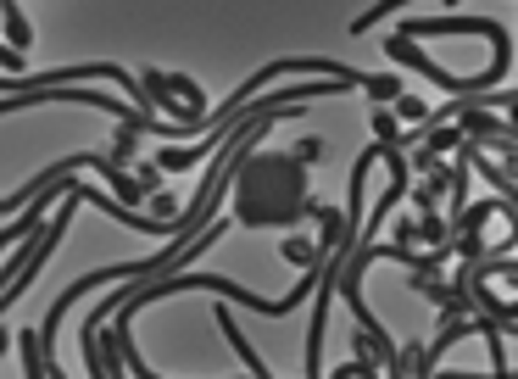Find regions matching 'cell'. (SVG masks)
I'll return each mask as SVG.
<instances>
[{"mask_svg":"<svg viewBox=\"0 0 518 379\" xmlns=\"http://www.w3.org/2000/svg\"><path fill=\"white\" fill-rule=\"evenodd\" d=\"M279 251H284V263H296L301 273L323 263V245H312V240H296V235H284V240H279Z\"/></svg>","mask_w":518,"mask_h":379,"instance_id":"obj_3","label":"cell"},{"mask_svg":"<svg viewBox=\"0 0 518 379\" xmlns=\"http://www.w3.org/2000/svg\"><path fill=\"white\" fill-rule=\"evenodd\" d=\"M458 134H463V129H440V134L424 145V156H440V151H451V145H458Z\"/></svg>","mask_w":518,"mask_h":379,"instance_id":"obj_6","label":"cell"},{"mask_svg":"<svg viewBox=\"0 0 518 379\" xmlns=\"http://www.w3.org/2000/svg\"><path fill=\"white\" fill-rule=\"evenodd\" d=\"M229 217L235 229H296L301 217H318V201L307 196V162L290 151L245 145V156L229 173Z\"/></svg>","mask_w":518,"mask_h":379,"instance_id":"obj_1","label":"cell"},{"mask_svg":"<svg viewBox=\"0 0 518 379\" xmlns=\"http://www.w3.org/2000/svg\"><path fill=\"white\" fill-rule=\"evenodd\" d=\"M318 151H323V140H301V145H296L301 162H318Z\"/></svg>","mask_w":518,"mask_h":379,"instance_id":"obj_8","label":"cell"},{"mask_svg":"<svg viewBox=\"0 0 518 379\" xmlns=\"http://www.w3.org/2000/svg\"><path fill=\"white\" fill-rule=\"evenodd\" d=\"M112 145H117V162H128V156H134V129H123Z\"/></svg>","mask_w":518,"mask_h":379,"instance_id":"obj_7","label":"cell"},{"mask_svg":"<svg viewBox=\"0 0 518 379\" xmlns=\"http://www.w3.org/2000/svg\"><path fill=\"white\" fill-rule=\"evenodd\" d=\"M374 134H379V140H402V134H396V117L384 112V106L374 112Z\"/></svg>","mask_w":518,"mask_h":379,"instance_id":"obj_5","label":"cell"},{"mask_svg":"<svg viewBox=\"0 0 518 379\" xmlns=\"http://www.w3.org/2000/svg\"><path fill=\"white\" fill-rule=\"evenodd\" d=\"M396 117H407L412 123V129H418V123H430V101H418V95H396Z\"/></svg>","mask_w":518,"mask_h":379,"instance_id":"obj_4","label":"cell"},{"mask_svg":"<svg viewBox=\"0 0 518 379\" xmlns=\"http://www.w3.org/2000/svg\"><path fill=\"white\" fill-rule=\"evenodd\" d=\"M17 352H23V379H51V368H45V346H40V324L17 335Z\"/></svg>","mask_w":518,"mask_h":379,"instance_id":"obj_2","label":"cell"}]
</instances>
